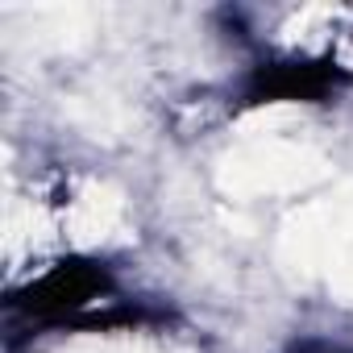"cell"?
<instances>
[{
	"mask_svg": "<svg viewBox=\"0 0 353 353\" xmlns=\"http://www.w3.org/2000/svg\"><path fill=\"white\" fill-rule=\"evenodd\" d=\"M104 295H112V274L92 258H71L50 266L30 287H21L9 303L42 324H88V307L100 303Z\"/></svg>",
	"mask_w": 353,
	"mask_h": 353,
	"instance_id": "1",
	"label": "cell"
},
{
	"mask_svg": "<svg viewBox=\"0 0 353 353\" xmlns=\"http://www.w3.org/2000/svg\"><path fill=\"white\" fill-rule=\"evenodd\" d=\"M349 88V71L336 67L332 59H270L245 71L237 100L241 104H279V100H299V104H328Z\"/></svg>",
	"mask_w": 353,
	"mask_h": 353,
	"instance_id": "2",
	"label": "cell"
},
{
	"mask_svg": "<svg viewBox=\"0 0 353 353\" xmlns=\"http://www.w3.org/2000/svg\"><path fill=\"white\" fill-rule=\"evenodd\" d=\"M283 353H353V349L349 345H336V341H324V336H299Z\"/></svg>",
	"mask_w": 353,
	"mask_h": 353,
	"instance_id": "3",
	"label": "cell"
}]
</instances>
